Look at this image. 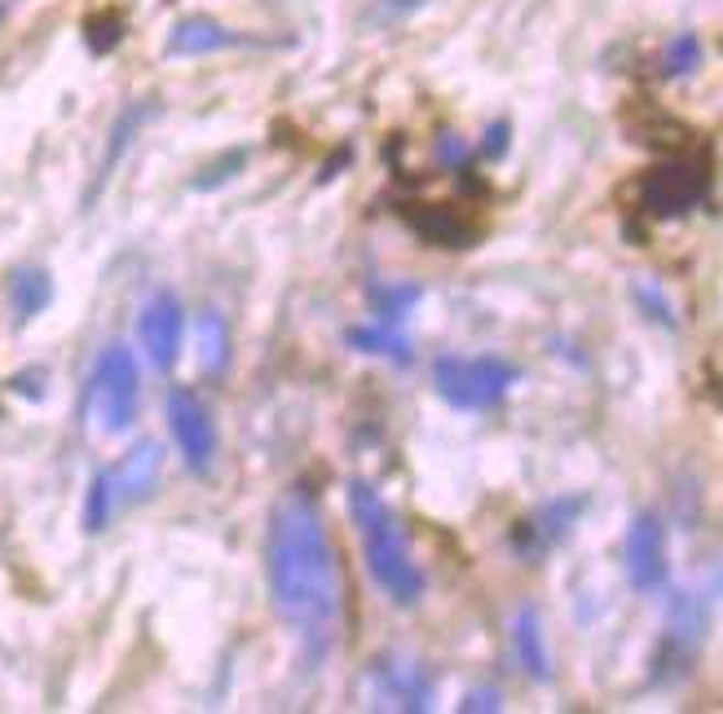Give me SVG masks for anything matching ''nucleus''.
<instances>
[{"mask_svg":"<svg viewBox=\"0 0 723 714\" xmlns=\"http://www.w3.org/2000/svg\"><path fill=\"white\" fill-rule=\"evenodd\" d=\"M111 512H115V494H111V477L98 472L89 481V494H85V529L89 534H102L111 525Z\"/></svg>","mask_w":723,"mask_h":714,"instance_id":"20","label":"nucleus"},{"mask_svg":"<svg viewBox=\"0 0 723 714\" xmlns=\"http://www.w3.org/2000/svg\"><path fill=\"white\" fill-rule=\"evenodd\" d=\"M437 159L451 168V172H464L468 168V159H472V150L464 146V137H455V133H446L442 142H437Z\"/></svg>","mask_w":723,"mask_h":714,"instance_id":"24","label":"nucleus"},{"mask_svg":"<svg viewBox=\"0 0 723 714\" xmlns=\"http://www.w3.org/2000/svg\"><path fill=\"white\" fill-rule=\"evenodd\" d=\"M234 45H243L238 32L221 27L216 19L194 14V19H181V23L168 32V45H164V49H168L173 58H208V54H221V49H234Z\"/></svg>","mask_w":723,"mask_h":714,"instance_id":"13","label":"nucleus"},{"mask_svg":"<svg viewBox=\"0 0 723 714\" xmlns=\"http://www.w3.org/2000/svg\"><path fill=\"white\" fill-rule=\"evenodd\" d=\"M85 41L93 54H111L120 41H124V19L115 10H102V14H89L85 19Z\"/></svg>","mask_w":723,"mask_h":714,"instance_id":"21","label":"nucleus"},{"mask_svg":"<svg viewBox=\"0 0 723 714\" xmlns=\"http://www.w3.org/2000/svg\"><path fill=\"white\" fill-rule=\"evenodd\" d=\"M265 578L278 617L304 644L313 661H322L344 622V573L335 560V543L326 516L313 494L291 490L274 503L269 538H265Z\"/></svg>","mask_w":723,"mask_h":714,"instance_id":"1","label":"nucleus"},{"mask_svg":"<svg viewBox=\"0 0 723 714\" xmlns=\"http://www.w3.org/2000/svg\"><path fill=\"white\" fill-rule=\"evenodd\" d=\"M582 512H587V494H560V499L543 503L530 521H521V525L512 529V547H516L521 556H538V551L556 547V543L578 525Z\"/></svg>","mask_w":723,"mask_h":714,"instance_id":"11","label":"nucleus"},{"mask_svg":"<svg viewBox=\"0 0 723 714\" xmlns=\"http://www.w3.org/2000/svg\"><path fill=\"white\" fill-rule=\"evenodd\" d=\"M420 5H424V0H385L380 14H385V19H402L407 10H420Z\"/></svg>","mask_w":723,"mask_h":714,"instance_id":"29","label":"nucleus"},{"mask_svg":"<svg viewBox=\"0 0 723 714\" xmlns=\"http://www.w3.org/2000/svg\"><path fill=\"white\" fill-rule=\"evenodd\" d=\"M85 411H89V424L107 437H120L137 424V411H142V376H137V362L124 344H107L93 362V376H89V398H85Z\"/></svg>","mask_w":723,"mask_h":714,"instance_id":"4","label":"nucleus"},{"mask_svg":"<svg viewBox=\"0 0 723 714\" xmlns=\"http://www.w3.org/2000/svg\"><path fill=\"white\" fill-rule=\"evenodd\" d=\"M164 406H168V428H173V442H177L186 468L194 477H208L216 468V424H212L208 406L199 402V393H190L181 384L168 389Z\"/></svg>","mask_w":723,"mask_h":714,"instance_id":"7","label":"nucleus"},{"mask_svg":"<svg viewBox=\"0 0 723 714\" xmlns=\"http://www.w3.org/2000/svg\"><path fill=\"white\" fill-rule=\"evenodd\" d=\"M631 295H635V304L644 309V317H648V322H661L666 331H675V326H679V322H675V309H670V300L661 295V287H657V282H635V287H631Z\"/></svg>","mask_w":723,"mask_h":714,"instance_id":"22","label":"nucleus"},{"mask_svg":"<svg viewBox=\"0 0 723 714\" xmlns=\"http://www.w3.org/2000/svg\"><path fill=\"white\" fill-rule=\"evenodd\" d=\"M36 380H41V371H27V376H14V380H10V389H14V393H27V398H45V389H41Z\"/></svg>","mask_w":723,"mask_h":714,"instance_id":"28","label":"nucleus"},{"mask_svg":"<svg viewBox=\"0 0 723 714\" xmlns=\"http://www.w3.org/2000/svg\"><path fill=\"white\" fill-rule=\"evenodd\" d=\"M459 710L464 714H472V710H503V692L499 688H472V692H464Z\"/></svg>","mask_w":723,"mask_h":714,"instance_id":"27","label":"nucleus"},{"mask_svg":"<svg viewBox=\"0 0 723 714\" xmlns=\"http://www.w3.org/2000/svg\"><path fill=\"white\" fill-rule=\"evenodd\" d=\"M433 696H437L433 670L402 652L371 657L367 674H362V701L371 710H429Z\"/></svg>","mask_w":723,"mask_h":714,"instance_id":"6","label":"nucleus"},{"mask_svg":"<svg viewBox=\"0 0 723 714\" xmlns=\"http://www.w3.org/2000/svg\"><path fill=\"white\" fill-rule=\"evenodd\" d=\"M159 472H164V446L155 442V437H142L129 455H124V464L115 468V472H107L111 477V494H115V507L120 503H146L151 494H155V486H159Z\"/></svg>","mask_w":723,"mask_h":714,"instance_id":"12","label":"nucleus"},{"mask_svg":"<svg viewBox=\"0 0 723 714\" xmlns=\"http://www.w3.org/2000/svg\"><path fill=\"white\" fill-rule=\"evenodd\" d=\"M194 353H199V371L208 376H225L230 367V322L221 313H199L194 322Z\"/></svg>","mask_w":723,"mask_h":714,"instance_id":"16","label":"nucleus"},{"mask_svg":"<svg viewBox=\"0 0 723 714\" xmlns=\"http://www.w3.org/2000/svg\"><path fill=\"white\" fill-rule=\"evenodd\" d=\"M151 115H155V107H151V102H137V107H129V111L115 120V129H111V146H107V159H102V181L115 172L124 146H133V137L142 133V124H146Z\"/></svg>","mask_w":723,"mask_h":714,"instance_id":"19","label":"nucleus"},{"mask_svg":"<svg viewBox=\"0 0 723 714\" xmlns=\"http://www.w3.org/2000/svg\"><path fill=\"white\" fill-rule=\"evenodd\" d=\"M402 221H407L429 247L464 252V247H477V243H481L477 216H468V212L455 208V203H407V208H402Z\"/></svg>","mask_w":723,"mask_h":714,"instance_id":"10","label":"nucleus"},{"mask_svg":"<svg viewBox=\"0 0 723 714\" xmlns=\"http://www.w3.org/2000/svg\"><path fill=\"white\" fill-rule=\"evenodd\" d=\"M367 300H371V309H376L380 322L402 326L407 313L424 300V287H420V282H371V287H367Z\"/></svg>","mask_w":723,"mask_h":714,"instance_id":"18","label":"nucleus"},{"mask_svg":"<svg viewBox=\"0 0 723 714\" xmlns=\"http://www.w3.org/2000/svg\"><path fill=\"white\" fill-rule=\"evenodd\" d=\"M512 648H516V666L534 683H547L552 679V648H547L543 617H538L534 604H521L516 609V617H512Z\"/></svg>","mask_w":723,"mask_h":714,"instance_id":"14","label":"nucleus"},{"mask_svg":"<svg viewBox=\"0 0 723 714\" xmlns=\"http://www.w3.org/2000/svg\"><path fill=\"white\" fill-rule=\"evenodd\" d=\"M137 335L142 348L151 357L155 371H173L181 357V339H186V309L177 300V291H155L137 317Z\"/></svg>","mask_w":723,"mask_h":714,"instance_id":"9","label":"nucleus"},{"mask_svg":"<svg viewBox=\"0 0 723 714\" xmlns=\"http://www.w3.org/2000/svg\"><path fill=\"white\" fill-rule=\"evenodd\" d=\"M622 569H626V582L635 591H661L666 587V521L657 512H639L626 529V543H622Z\"/></svg>","mask_w":723,"mask_h":714,"instance_id":"8","label":"nucleus"},{"mask_svg":"<svg viewBox=\"0 0 723 714\" xmlns=\"http://www.w3.org/2000/svg\"><path fill=\"white\" fill-rule=\"evenodd\" d=\"M697 63H701V41L692 32H679L666 45V76H688Z\"/></svg>","mask_w":723,"mask_h":714,"instance_id":"23","label":"nucleus"},{"mask_svg":"<svg viewBox=\"0 0 723 714\" xmlns=\"http://www.w3.org/2000/svg\"><path fill=\"white\" fill-rule=\"evenodd\" d=\"M243 164H247V155H243V150H238V155H225V159L212 168V177H194L190 186H194V190H216V186H221V181H230V172H234V168H243Z\"/></svg>","mask_w":723,"mask_h":714,"instance_id":"26","label":"nucleus"},{"mask_svg":"<svg viewBox=\"0 0 723 714\" xmlns=\"http://www.w3.org/2000/svg\"><path fill=\"white\" fill-rule=\"evenodd\" d=\"M49 300H54V282L45 269H19L10 278V309L19 322H32L36 313H45Z\"/></svg>","mask_w":723,"mask_h":714,"instance_id":"17","label":"nucleus"},{"mask_svg":"<svg viewBox=\"0 0 723 714\" xmlns=\"http://www.w3.org/2000/svg\"><path fill=\"white\" fill-rule=\"evenodd\" d=\"M344 339H348V348L367 353V357H385V362H393V367H411L415 362L411 339L402 335V326H389V322H380V326H348Z\"/></svg>","mask_w":723,"mask_h":714,"instance_id":"15","label":"nucleus"},{"mask_svg":"<svg viewBox=\"0 0 723 714\" xmlns=\"http://www.w3.org/2000/svg\"><path fill=\"white\" fill-rule=\"evenodd\" d=\"M508 120H494L490 129H486V137H481V159H503L508 155Z\"/></svg>","mask_w":723,"mask_h":714,"instance_id":"25","label":"nucleus"},{"mask_svg":"<svg viewBox=\"0 0 723 714\" xmlns=\"http://www.w3.org/2000/svg\"><path fill=\"white\" fill-rule=\"evenodd\" d=\"M0 19H5V10H0Z\"/></svg>","mask_w":723,"mask_h":714,"instance_id":"30","label":"nucleus"},{"mask_svg":"<svg viewBox=\"0 0 723 714\" xmlns=\"http://www.w3.org/2000/svg\"><path fill=\"white\" fill-rule=\"evenodd\" d=\"M348 516L357 525L362 560H367L371 582L393 600V604H415L424 595V569L411 556L407 525L393 516L385 494L371 481H348Z\"/></svg>","mask_w":723,"mask_h":714,"instance_id":"2","label":"nucleus"},{"mask_svg":"<svg viewBox=\"0 0 723 714\" xmlns=\"http://www.w3.org/2000/svg\"><path fill=\"white\" fill-rule=\"evenodd\" d=\"M521 371L508 362V357H494V353H481V357H464V353H446L433 362V389L446 406L455 411H468V415H481V411H494L503 406V398L516 389Z\"/></svg>","mask_w":723,"mask_h":714,"instance_id":"3","label":"nucleus"},{"mask_svg":"<svg viewBox=\"0 0 723 714\" xmlns=\"http://www.w3.org/2000/svg\"><path fill=\"white\" fill-rule=\"evenodd\" d=\"M705 190H710V168L701 159H661L635 181V203L644 216L679 221L705 203Z\"/></svg>","mask_w":723,"mask_h":714,"instance_id":"5","label":"nucleus"}]
</instances>
